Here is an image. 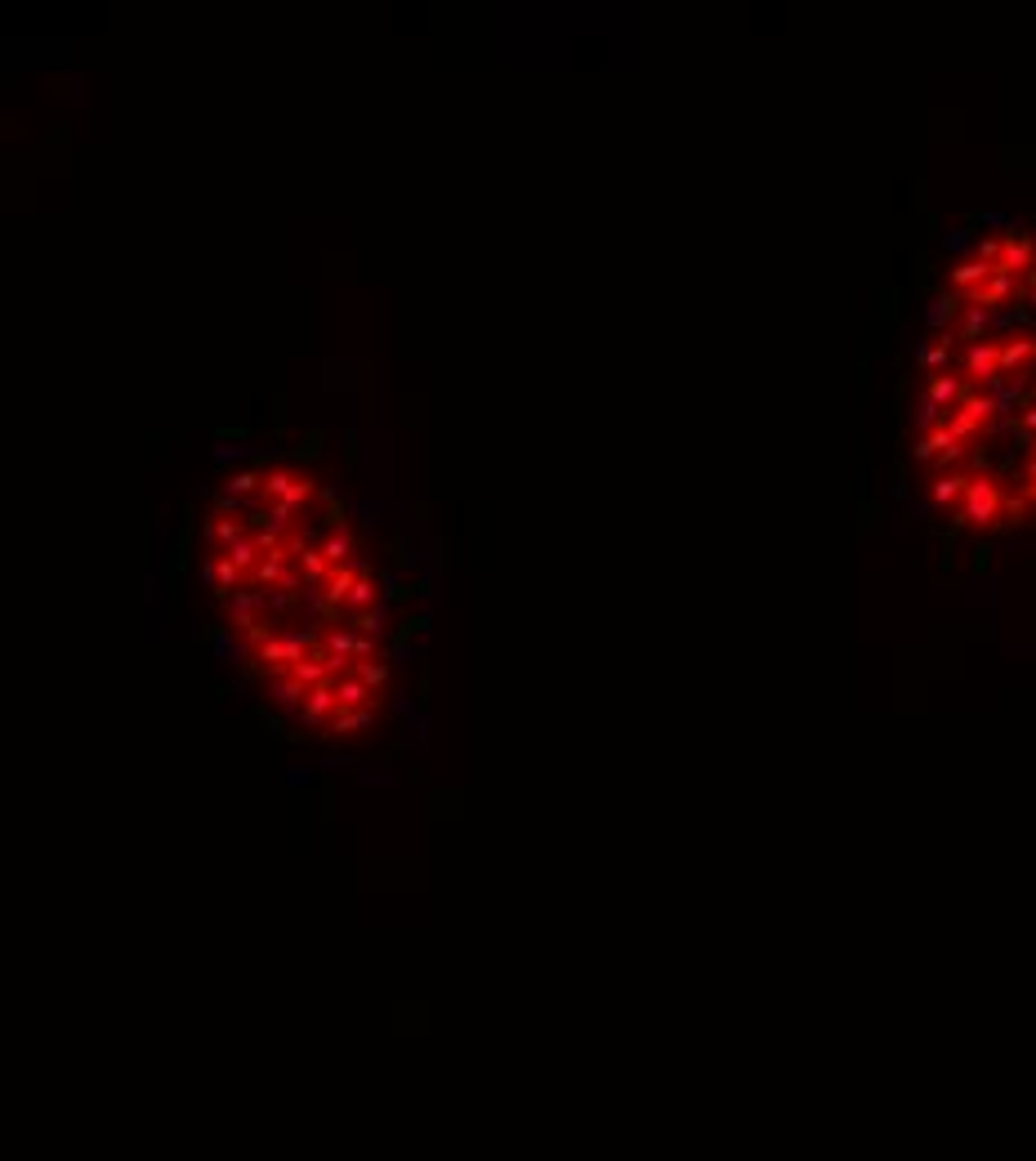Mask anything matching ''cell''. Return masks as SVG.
Segmentation results:
<instances>
[{
  "instance_id": "7a4b0ae2",
  "label": "cell",
  "mask_w": 1036,
  "mask_h": 1161,
  "mask_svg": "<svg viewBox=\"0 0 1036 1161\" xmlns=\"http://www.w3.org/2000/svg\"><path fill=\"white\" fill-rule=\"evenodd\" d=\"M996 273H1005V278H1014V273H1032L1036 269V246L1028 232H1010V237H1001V260L992 264Z\"/></svg>"
},
{
  "instance_id": "30bf717a",
  "label": "cell",
  "mask_w": 1036,
  "mask_h": 1161,
  "mask_svg": "<svg viewBox=\"0 0 1036 1161\" xmlns=\"http://www.w3.org/2000/svg\"><path fill=\"white\" fill-rule=\"evenodd\" d=\"M1032 456H1036V447H1032Z\"/></svg>"
},
{
  "instance_id": "ba28073f",
  "label": "cell",
  "mask_w": 1036,
  "mask_h": 1161,
  "mask_svg": "<svg viewBox=\"0 0 1036 1161\" xmlns=\"http://www.w3.org/2000/svg\"><path fill=\"white\" fill-rule=\"evenodd\" d=\"M1019 496H1023V505H1028V501L1036 505V483H1019Z\"/></svg>"
},
{
  "instance_id": "5b68a950",
  "label": "cell",
  "mask_w": 1036,
  "mask_h": 1161,
  "mask_svg": "<svg viewBox=\"0 0 1036 1161\" xmlns=\"http://www.w3.org/2000/svg\"><path fill=\"white\" fill-rule=\"evenodd\" d=\"M965 487H969V474H943V478L934 483V505H952V501H961Z\"/></svg>"
},
{
  "instance_id": "8992f818",
  "label": "cell",
  "mask_w": 1036,
  "mask_h": 1161,
  "mask_svg": "<svg viewBox=\"0 0 1036 1161\" xmlns=\"http://www.w3.org/2000/svg\"><path fill=\"white\" fill-rule=\"evenodd\" d=\"M983 326H987V313H983V308H969L965 322L952 331V340H974V335H983Z\"/></svg>"
},
{
  "instance_id": "3957f363",
  "label": "cell",
  "mask_w": 1036,
  "mask_h": 1161,
  "mask_svg": "<svg viewBox=\"0 0 1036 1161\" xmlns=\"http://www.w3.org/2000/svg\"><path fill=\"white\" fill-rule=\"evenodd\" d=\"M965 375L974 380V384H1001V345H974L969 354H965Z\"/></svg>"
},
{
  "instance_id": "277c9868",
  "label": "cell",
  "mask_w": 1036,
  "mask_h": 1161,
  "mask_svg": "<svg viewBox=\"0 0 1036 1161\" xmlns=\"http://www.w3.org/2000/svg\"><path fill=\"white\" fill-rule=\"evenodd\" d=\"M1036 358V340H1005L1001 345V371H1019Z\"/></svg>"
},
{
  "instance_id": "6da1fadb",
  "label": "cell",
  "mask_w": 1036,
  "mask_h": 1161,
  "mask_svg": "<svg viewBox=\"0 0 1036 1161\" xmlns=\"http://www.w3.org/2000/svg\"><path fill=\"white\" fill-rule=\"evenodd\" d=\"M1023 496H1010L996 474H969V487L956 501V527H978V532H1001L1023 518Z\"/></svg>"
},
{
  "instance_id": "52a82bcc",
  "label": "cell",
  "mask_w": 1036,
  "mask_h": 1161,
  "mask_svg": "<svg viewBox=\"0 0 1036 1161\" xmlns=\"http://www.w3.org/2000/svg\"><path fill=\"white\" fill-rule=\"evenodd\" d=\"M1019 483H1036V456L1023 460V469H1019Z\"/></svg>"
},
{
  "instance_id": "8fae6325",
  "label": "cell",
  "mask_w": 1036,
  "mask_h": 1161,
  "mask_svg": "<svg viewBox=\"0 0 1036 1161\" xmlns=\"http://www.w3.org/2000/svg\"><path fill=\"white\" fill-rule=\"evenodd\" d=\"M1032 402H1036V398H1032Z\"/></svg>"
},
{
  "instance_id": "9c48e42d",
  "label": "cell",
  "mask_w": 1036,
  "mask_h": 1161,
  "mask_svg": "<svg viewBox=\"0 0 1036 1161\" xmlns=\"http://www.w3.org/2000/svg\"><path fill=\"white\" fill-rule=\"evenodd\" d=\"M1028 287H1032V295H1036V269H1032V273H1028Z\"/></svg>"
}]
</instances>
